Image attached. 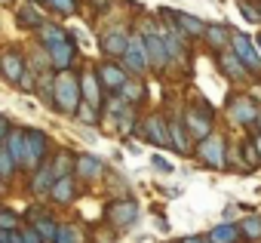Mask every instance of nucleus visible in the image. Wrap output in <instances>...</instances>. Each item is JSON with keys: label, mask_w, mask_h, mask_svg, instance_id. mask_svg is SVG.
<instances>
[{"label": "nucleus", "mask_w": 261, "mask_h": 243, "mask_svg": "<svg viewBox=\"0 0 261 243\" xmlns=\"http://www.w3.org/2000/svg\"><path fill=\"white\" fill-rule=\"evenodd\" d=\"M240 225H230V222H221V225H215L209 234H206V240L209 243H240Z\"/></svg>", "instance_id": "obj_21"}, {"label": "nucleus", "mask_w": 261, "mask_h": 243, "mask_svg": "<svg viewBox=\"0 0 261 243\" xmlns=\"http://www.w3.org/2000/svg\"><path fill=\"white\" fill-rule=\"evenodd\" d=\"M126 43H129V34L126 31H111V34L101 37V53L111 56V59H117V56L126 53Z\"/></svg>", "instance_id": "obj_20"}, {"label": "nucleus", "mask_w": 261, "mask_h": 243, "mask_svg": "<svg viewBox=\"0 0 261 243\" xmlns=\"http://www.w3.org/2000/svg\"><path fill=\"white\" fill-rule=\"evenodd\" d=\"M22 240H25V243H43V237L37 234V228H34V225L22 228Z\"/></svg>", "instance_id": "obj_36"}, {"label": "nucleus", "mask_w": 261, "mask_h": 243, "mask_svg": "<svg viewBox=\"0 0 261 243\" xmlns=\"http://www.w3.org/2000/svg\"><path fill=\"white\" fill-rule=\"evenodd\" d=\"M13 169H16V160H13L10 148H7V145H0V179H10Z\"/></svg>", "instance_id": "obj_30"}, {"label": "nucleus", "mask_w": 261, "mask_h": 243, "mask_svg": "<svg viewBox=\"0 0 261 243\" xmlns=\"http://www.w3.org/2000/svg\"><path fill=\"white\" fill-rule=\"evenodd\" d=\"M218 65L224 68V74H227L230 80H243V77H246V65L233 56V50H230V53H221V56H218Z\"/></svg>", "instance_id": "obj_25"}, {"label": "nucleus", "mask_w": 261, "mask_h": 243, "mask_svg": "<svg viewBox=\"0 0 261 243\" xmlns=\"http://www.w3.org/2000/svg\"><path fill=\"white\" fill-rule=\"evenodd\" d=\"M49 4V10H56L59 16H71V13H77V0H46Z\"/></svg>", "instance_id": "obj_32"}, {"label": "nucleus", "mask_w": 261, "mask_h": 243, "mask_svg": "<svg viewBox=\"0 0 261 243\" xmlns=\"http://www.w3.org/2000/svg\"><path fill=\"white\" fill-rule=\"evenodd\" d=\"M7 136H10V120L0 114V145H4V139H7Z\"/></svg>", "instance_id": "obj_38"}, {"label": "nucleus", "mask_w": 261, "mask_h": 243, "mask_svg": "<svg viewBox=\"0 0 261 243\" xmlns=\"http://www.w3.org/2000/svg\"><path fill=\"white\" fill-rule=\"evenodd\" d=\"M25 65H28V59H25L19 50H7L4 56H0V74H4V77L13 83V86H19Z\"/></svg>", "instance_id": "obj_10"}, {"label": "nucleus", "mask_w": 261, "mask_h": 243, "mask_svg": "<svg viewBox=\"0 0 261 243\" xmlns=\"http://www.w3.org/2000/svg\"><path fill=\"white\" fill-rule=\"evenodd\" d=\"M255 148H258V160H261V136L255 139Z\"/></svg>", "instance_id": "obj_41"}, {"label": "nucleus", "mask_w": 261, "mask_h": 243, "mask_svg": "<svg viewBox=\"0 0 261 243\" xmlns=\"http://www.w3.org/2000/svg\"><path fill=\"white\" fill-rule=\"evenodd\" d=\"M120 95H123L129 105H136V102H142V95H145V83H142V80H126V83L120 86Z\"/></svg>", "instance_id": "obj_27"}, {"label": "nucleus", "mask_w": 261, "mask_h": 243, "mask_svg": "<svg viewBox=\"0 0 261 243\" xmlns=\"http://www.w3.org/2000/svg\"><path fill=\"white\" fill-rule=\"evenodd\" d=\"M98 80H101V86L105 89H111V92H120V86L129 80V71H126V65H117V62H105L98 71Z\"/></svg>", "instance_id": "obj_12"}, {"label": "nucleus", "mask_w": 261, "mask_h": 243, "mask_svg": "<svg viewBox=\"0 0 261 243\" xmlns=\"http://www.w3.org/2000/svg\"><path fill=\"white\" fill-rule=\"evenodd\" d=\"M163 16L169 22H175V28L181 34H188V37H203V31H206V22L197 19V16H191V13H169V10H163Z\"/></svg>", "instance_id": "obj_14"}, {"label": "nucleus", "mask_w": 261, "mask_h": 243, "mask_svg": "<svg viewBox=\"0 0 261 243\" xmlns=\"http://www.w3.org/2000/svg\"><path fill=\"white\" fill-rule=\"evenodd\" d=\"M31 4H46V0H31Z\"/></svg>", "instance_id": "obj_44"}, {"label": "nucleus", "mask_w": 261, "mask_h": 243, "mask_svg": "<svg viewBox=\"0 0 261 243\" xmlns=\"http://www.w3.org/2000/svg\"><path fill=\"white\" fill-rule=\"evenodd\" d=\"M237 7H240V13H243V16H246L252 25H261V13H258L252 4H249V0H237Z\"/></svg>", "instance_id": "obj_33"}, {"label": "nucleus", "mask_w": 261, "mask_h": 243, "mask_svg": "<svg viewBox=\"0 0 261 243\" xmlns=\"http://www.w3.org/2000/svg\"><path fill=\"white\" fill-rule=\"evenodd\" d=\"M56 243H77V231H74V225H59V231H56Z\"/></svg>", "instance_id": "obj_35"}, {"label": "nucleus", "mask_w": 261, "mask_h": 243, "mask_svg": "<svg viewBox=\"0 0 261 243\" xmlns=\"http://www.w3.org/2000/svg\"><path fill=\"white\" fill-rule=\"evenodd\" d=\"M224 145H227L224 136L209 133L206 139L197 142V157H200L206 166H212V169H224V166H227V148H224Z\"/></svg>", "instance_id": "obj_3"}, {"label": "nucleus", "mask_w": 261, "mask_h": 243, "mask_svg": "<svg viewBox=\"0 0 261 243\" xmlns=\"http://www.w3.org/2000/svg\"><path fill=\"white\" fill-rule=\"evenodd\" d=\"M203 37H206V43H209L212 50H227V46H230V31H227V25H206Z\"/></svg>", "instance_id": "obj_23"}, {"label": "nucleus", "mask_w": 261, "mask_h": 243, "mask_svg": "<svg viewBox=\"0 0 261 243\" xmlns=\"http://www.w3.org/2000/svg\"><path fill=\"white\" fill-rule=\"evenodd\" d=\"M74 160H77V157H74L71 151H62V154H56L49 163H53L56 176H71V173H74Z\"/></svg>", "instance_id": "obj_28"}, {"label": "nucleus", "mask_w": 261, "mask_h": 243, "mask_svg": "<svg viewBox=\"0 0 261 243\" xmlns=\"http://www.w3.org/2000/svg\"><path fill=\"white\" fill-rule=\"evenodd\" d=\"M74 194H77V188H74V179H71V176H59V179L53 182V188H49V197H53L56 203H71Z\"/></svg>", "instance_id": "obj_22"}, {"label": "nucleus", "mask_w": 261, "mask_h": 243, "mask_svg": "<svg viewBox=\"0 0 261 243\" xmlns=\"http://www.w3.org/2000/svg\"><path fill=\"white\" fill-rule=\"evenodd\" d=\"M4 145L10 148V154H13L16 166H25V133H22V130H10V136H7V142H4Z\"/></svg>", "instance_id": "obj_26"}, {"label": "nucleus", "mask_w": 261, "mask_h": 243, "mask_svg": "<svg viewBox=\"0 0 261 243\" xmlns=\"http://www.w3.org/2000/svg\"><path fill=\"white\" fill-rule=\"evenodd\" d=\"M230 50H233V56L246 65V71L261 74V53L255 50V40H252V37L233 31V34H230Z\"/></svg>", "instance_id": "obj_4"}, {"label": "nucleus", "mask_w": 261, "mask_h": 243, "mask_svg": "<svg viewBox=\"0 0 261 243\" xmlns=\"http://www.w3.org/2000/svg\"><path fill=\"white\" fill-rule=\"evenodd\" d=\"M105 218L114 225V228H133L136 222H139V203L136 200H114L111 206H108V212H105Z\"/></svg>", "instance_id": "obj_7"}, {"label": "nucleus", "mask_w": 261, "mask_h": 243, "mask_svg": "<svg viewBox=\"0 0 261 243\" xmlns=\"http://www.w3.org/2000/svg\"><path fill=\"white\" fill-rule=\"evenodd\" d=\"M151 163H154L157 169H163V173H175V169H172V163H169V160H163V157H151Z\"/></svg>", "instance_id": "obj_37"}, {"label": "nucleus", "mask_w": 261, "mask_h": 243, "mask_svg": "<svg viewBox=\"0 0 261 243\" xmlns=\"http://www.w3.org/2000/svg\"><path fill=\"white\" fill-rule=\"evenodd\" d=\"M74 173H77L80 179H86V182H95V179L105 173V166H101V160H98L95 154H77V160H74Z\"/></svg>", "instance_id": "obj_16"}, {"label": "nucleus", "mask_w": 261, "mask_h": 243, "mask_svg": "<svg viewBox=\"0 0 261 243\" xmlns=\"http://www.w3.org/2000/svg\"><path fill=\"white\" fill-rule=\"evenodd\" d=\"M123 65L129 68V74H145L148 71V53H145V43H142V34H133L126 43V53H123Z\"/></svg>", "instance_id": "obj_8"}, {"label": "nucleus", "mask_w": 261, "mask_h": 243, "mask_svg": "<svg viewBox=\"0 0 261 243\" xmlns=\"http://www.w3.org/2000/svg\"><path fill=\"white\" fill-rule=\"evenodd\" d=\"M255 117H258V108L252 105L249 95H240V99L230 102V120H233V124L246 127V124H255Z\"/></svg>", "instance_id": "obj_15"}, {"label": "nucleus", "mask_w": 261, "mask_h": 243, "mask_svg": "<svg viewBox=\"0 0 261 243\" xmlns=\"http://www.w3.org/2000/svg\"><path fill=\"white\" fill-rule=\"evenodd\" d=\"M95 114H98V108H92V105H86V102H80V108L74 111V117L83 120L86 127H95Z\"/></svg>", "instance_id": "obj_31"}, {"label": "nucleus", "mask_w": 261, "mask_h": 243, "mask_svg": "<svg viewBox=\"0 0 261 243\" xmlns=\"http://www.w3.org/2000/svg\"><path fill=\"white\" fill-rule=\"evenodd\" d=\"M83 102V92H80V77L71 74V68L59 71L56 74V111L62 114H74Z\"/></svg>", "instance_id": "obj_1"}, {"label": "nucleus", "mask_w": 261, "mask_h": 243, "mask_svg": "<svg viewBox=\"0 0 261 243\" xmlns=\"http://www.w3.org/2000/svg\"><path fill=\"white\" fill-rule=\"evenodd\" d=\"M255 120H258V127H261V114H258V117H255Z\"/></svg>", "instance_id": "obj_45"}, {"label": "nucleus", "mask_w": 261, "mask_h": 243, "mask_svg": "<svg viewBox=\"0 0 261 243\" xmlns=\"http://www.w3.org/2000/svg\"><path fill=\"white\" fill-rule=\"evenodd\" d=\"M240 234H243L246 240H261V218H258V215H246V218L240 222Z\"/></svg>", "instance_id": "obj_29"}, {"label": "nucleus", "mask_w": 261, "mask_h": 243, "mask_svg": "<svg viewBox=\"0 0 261 243\" xmlns=\"http://www.w3.org/2000/svg\"><path fill=\"white\" fill-rule=\"evenodd\" d=\"M49 151V136L43 130H25V166L37 169Z\"/></svg>", "instance_id": "obj_6"}, {"label": "nucleus", "mask_w": 261, "mask_h": 243, "mask_svg": "<svg viewBox=\"0 0 261 243\" xmlns=\"http://www.w3.org/2000/svg\"><path fill=\"white\" fill-rule=\"evenodd\" d=\"M108 4H111V0H92V7H95V10H105Z\"/></svg>", "instance_id": "obj_40"}, {"label": "nucleus", "mask_w": 261, "mask_h": 243, "mask_svg": "<svg viewBox=\"0 0 261 243\" xmlns=\"http://www.w3.org/2000/svg\"><path fill=\"white\" fill-rule=\"evenodd\" d=\"M59 176H56V169H53V163H40L37 169H34V179H31V191L40 197V194H49V188H53V182H56Z\"/></svg>", "instance_id": "obj_18"}, {"label": "nucleus", "mask_w": 261, "mask_h": 243, "mask_svg": "<svg viewBox=\"0 0 261 243\" xmlns=\"http://www.w3.org/2000/svg\"><path fill=\"white\" fill-rule=\"evenodd\" d=\"M0 4H16V0H0Z\"/></svg>", "instance_id": "obj_43"}, {"label": "nucleus", "mask_w": 261, "mask_h": 243, "mask_svg": "<svg viewBox=\"0 0 261 243\" xmlns=\"http://www.w3.org/2000/svg\"><path fill=\"white\" fill-rule=\"evenodd\" d=\"M175 243H209L206 237H181V240H175Z\"/></svg>", "instance_id": "obj_39"}, {"label": "nucleus", "mask_w": 261, "mask_h": 243, "mask_svg": "<svg viewBox=\"0 0 261 243\" xmlns=\"http://www.w3.org/2000/svg\"><path fill=\"white\" fill-rule=\"evenodd\" d=\"M212 120H215V111H212V105L206 102V99H200L197 95V102L185 111V130H188V136L191 139H206L209 133H212Z\"/></svg>", "instance_id": "obj_2"}, {"label": "nucleus", "mask_w": 261, "mask_h": 243, "mask_svg": "<svg viewBox=\"0 0 261 243\" xmlns=\"http://www.w3.org/2000/svg\"><path fill=\"white\" fill-rule=\"evenodd\" d=\"M80 92H83V102L86 105H92V108H101L105 105V99H101V80H98V74L92 68H86L80 74Z\"/></svg>", "instance_id": "obj_13"}, {"label": "nucleus", "mask_w": 261, "mask_h": 243, "mask_svg": "<svg viewBox=\"0 0 261 243\" xmlns=\"http://www.w3.org/2000/svg\"><path fill=\"white\" fill-rule=\"evenodd\" d=\"M0 228H4V231H16L19 228V215L13 209H0Z\"/></svg>", "instance_id": "obj_34"}, {"label": "nucleus", "mask_w": 261, "mask_h": 243, "mask_svg": "<svg viewBox=\"0 0 261 243\" xmlns=\"http://www.w3.org/2000/svg\"><path fill=\"white\" fill-rule=\"evenodd\" d=\"M43 50L49 53V65H53L56 71L71 68L74 59H77V46H74V40H71L68 34H65V37H56V40H49V43H43Z\"/></svg>", "instance_id": "obj_5"}, {"label": "nucleus", "mask_w": 261, "mask_h": 243, "mask_svg": "<svg viewBox=\"0 0 261 243\" xmlns=\"http://www.w3.org/2000/svg\"><path fill=\"white\" fill-rule=\"evenodd\" d=\"M255 46H261V34H258V40H255ZM258 53H261V50H258Z\"/></svg>", "instance_id": "obj_42"}, {"label": "nucleus", "mask_w": 261, "mask_h": 243, "mask_svg": "<svg viewBox=\"0 0 261 243\" xmlns=\"http://www.w3.org/2000/svg\"><path fill=\"white\" fill-rule=\"evenodd\" d=\"M142 136L148 139V142H154V145H160V148H169L172 145V139H169V120L163 117V114H151V117H145L142 120Z\"/></svg>", "instance_id": "obj_9"}, {"label": "nucleus", "mask_w": 261, "mask_h": 243, "mask_svg": "<svg viewBox=\"0 0 261 243\" xmlns=\"http://www.w3.org/2000/svg\"><path fill=\"white\" fill-rule=\"evenodd\" d=\"M142 43H145V53H148V65H154L157 71H163L169 65V53H166V43L160 34H142Z\"/></svg>", "instance_id": "obj_11"}, {"label": "nucleus", "mask_w": 261, "mask_h": 243, "mask_svg": "<svg viewBox=\"0 0 261 243\" xmlns=\"http://www.w3.org/2000/svg\"><path fill=\"white\" fill-rule=\"evenodd\" d=\"M37 7H40V4H25V7L16 13V22H19V28H28V31H40V28L46 25L43 13H40Z\"/></svg>", "instance_id": "obj_17"}, {"label": "nucleus", "mask_w": 261, "mask_h": 243, "mask_svg": "<svg viewBox=\"0 0 261 243\" xmlns=\"http://www.w3.org/2000/svg\"><path fill=\"white\" fill-rule=\"evenodd\" d=\"M169 139H172V145H175L178 154H188V151H191V148H188V130H185V120L169 117Z\"/></svg>", "instance_id": "obj_24"}, {"label": "nucleus", "mask_w": 261, "mask_h": 243, "mask_svg": "<svg viewBox=\"0 0 261 243\" xmlns=\"http://www.w3.org/2000/svg\"><path fill=\"white\" fill-rule=\"evenodd\" d=\"M31 215H34V228H37V234L43 237V243H56V231H59V222H56L49 212H43V209H34Z\"/></svg>", "instance_id": "obj_19"}]
</instances>
